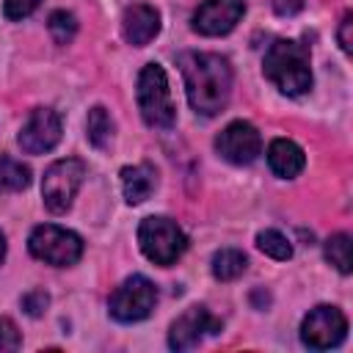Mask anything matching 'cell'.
Here are the masks:
<instances>
[{
	"label": "cell",
	"mask_w": 353,
	"mask_h": 353,
	"mask_svg": "<svg viewBox=\"0 0 353 353\" xmlns=\"http://www.w3.org/2000/svg\"><path fill=\"white\" fill-rule=\"evenodd\" d=\"M179 69L185 77L188 102L201 116H215L232 94V66L215 52H182Z\"/></svg>",
	"instance_id": "1"
},
{
	"label": "cell",
	"mask_w": 353,
	"mask_h": 353,
	"mask_svg": "<svg viewBox=\"0 0 353 353\" xmlns=\"http://www.w3.org/2000/svg\"><path fill=\"white\" fill-rule=\"evenodd\" d=\"M265 77L287 97H301L312 88L309 47L295 39H279L265 52Z\"/></svg>",
	"instance_id": "2"
},
{
	"label": "cell",
	"mask_w": 353,
	"mask_h": 353,
	"mask_svg": "<svg viewBox=\"0 0 353 353\" xmlns=\"http://www.w3.org/2000/svg\"><path fill=\"white\" fill-rule=\"evenodd\" d=\"M138 108L149 127L168 130L176 121V108L171 99L168 77L160 63H146L138 74Z\"/></svg>",
	"instance_id": "3"
},
{
	"label": "cell",
	"mask_w": 353,
	"mask_h": 353,
	"mask_svg": "<svg viewBox=\"0 0 353 353\" xmlns=\"http://www.w3.org/2000/svg\"><path fill=\"white\" fill-rule=\"evenodd\" d=\"M138 243H141V251L146 254V259L154 265H163V268L174 265L188 248L185 232L171 218H163V215H152V218L141 221Z\"/></svg>",
	"instance_id": "4"
},
{
	"label": "cell",
	"mask_w": 353,
	"mask_h": 353,
	"mask_svg": "<svg viewBox=\"0 0 353 353\" xmlns=\"http://www.w3.org/2000/svg\"><path fill=\"white\" fill-rule=\"evenodd\" d=\"M83 176H85V165L83 160L77 157H63V160H55L47 171H44V179H41V199H44V207L55 215L66 212L83 185Z\"/></svg>",
	"instance_id": "5"
},
{
	"label": "cell",
	"mask_w": 353,
	"mask_h": 353,
	"mask_svg": "<svg viewBox=\"0 0 353 353\" xmlns=\"http://www.w3.org/2000/svg\"><path fill=\"white\" fill-rule=\"evenodd\" d=\"M28 248L36 259H41L47 265H55V268L74 265L83 256V240L74 232L52 226V223L36 226L28 237Z\"/></svg>",
	"instance_id": "6"
},
{
	"label": "cell",
	"mask_w": 353,
	"mask_h": 353,
	"mask_svg": "<svg viewBox=\"0 0 353 353\" xmlns=\"http://www.w3.org/2000/svg\"><path fill=\"white\" fill-rule=\"evenodd\" d=\"M157 303V287L146 276H130L116 287V292L108 301L110 317L119 323H138L152 314Z\"/></svg>",
	"instance_id": "7"
},
{
	"label": "cell",
	"mask_w": 353,
	"mask_h": 353,
	"mask_svg": "<svg viewBox=\"0 0 353 353\" xmlns=\"http://www.w3.org/2000/svg\"><path fill=\"white\" fill-rule=\"evenodd\" d=\"M347 336V320L336 306H314L301 323V339L312 350H331Z\"/></svg>",
	"instance_id": "8"
},
{
	"label": "cell",
	"mask_w": 353,
	"mask_h": 353,
	"mask_svg": "<svg viewBox=\"0 0 353 353\" xmlns=\"http://www.w3.org/2000/svg\"><path fill=\"white\" fill-rule=\"evenodd\" d=\"M215 149L223 160L234 163V165H248L259 157L262 152V138L256 132L254 124L248 121H232L221 130V135L215 138Z\"/></svg>",
	"instance_id": "9"
},
{
	"label": "cell",
	"mask_w": 353,
	"mask_h": 353,
	"mask_svg": "<svg viewBox=\"0 0 353 353\" xmlns=\"http://www.w3.org/2000/svg\"><path fill=\"white\" fill-rule=\"evenodd\" d=\"M61 132H63L61 116L55 110H50V108H39V110H33L28 116V121L22 124L17 141H19L22 152H28V154H44V152H50V149L58 146Z\"/></svg>",
	"instance_id": "10"
},
{
	"label": "cell",
	"mask_w": 353,
	"mask_h": 353,
	"mask_svg": "<svg viewBox=\"0 0 353 353\" xmlns=\"http://www.w3.org/2000/svg\"><path fill=\"white\" fill-rule=\"evenodd\" d=\"M245 14V0H204L193 14V30L201 36H226Z\"/></svg>",
	"instance_id": "11"
},
{
	"label": "cell",
	"mask_w": 353,
	"mask_h": 353,
	"mask_svg": "<svg viewBox=\"0 0 353 353\" xmlns=\"http://www.w3.org/2000/svg\"><path fill=\"white\" fill-rule=\"evenodd\" d=\"M207 334H221V320H215L204 306H190L185 314L174 320L168 331V345L174 350H190Z\"/></svg>",
	"instance_id": "12"
},
{
	"label": "cell",
	"mask_w": 353,
	"mask_h": 353,
	"mask_svg": "<svg viewBox=\"0 0 353 353\" xmlns=\"http://www.w3.org/2000/svg\"><path fill=\"white\" fill-rule=\"evenodd\" d=\"M121 33H124L127 44L146 47L160 33V14H157V8L146 6V3L127 6L124 17H121Z\"/></svg>",
	"instance_id": "13"
},
{
	"label": "cell",
	"mask_w": 353,
	"mask_h": 353,
	"mask_svg": "<svg viewBox=\"0 0 353 353\" xmlns=\"http://www.w3.org/2000/svg\"><path fill=\"white\" fill-rule=\"evenodd\" d=\"M268 165H270L273 174H279V176H284V179H292V176H298V174L303 171L306 154H303V149H301L295 141H290V138H276V141L268 146Z\"/></svg>",
	"instance_id": "14"
},
{
	"label": "cell",
	"mask_w": 353,
	"mask_h": 353,
	"mask_svg": "<svg viewBox=\"0 0 353 353\" xmlns=\"http://www.w3.org/2000/svg\"><path fill=\"white\" fill-rule=\"evenodd\" d=\"M157 188V171L146 163L141 165H127L121 168V190L127 204H141L152 196V190Z\"/></svg>",
	"instance_id": "15"
},
{
	"label": "cell",
	"mask_w": 353,
	"mask_h": 353,
	"mask_svg": "<svg viewBox=\"0 0 353 353\" xmlns=\"http://www.w3.org/2000/svg\"><path fill=\"white\" fill-rule=\"evenodd\" d=\"M245 268H248V259L237 248H223L212 256V276L218 281H234L245 273Z\"/></svg>",
	"instance_id": "16"
},
{
	"label": "cell",
	"mask_w": 353,
	"mask_h": 353,
	"mask_svg": "<svg viewBox=\"0 0 353 353\" xmlns=\"http://www.w3.org/2000/svg\"><path fill=\"white\" fill-rule=\"evenodd\" d=\"M30 185V168L8 154H0V193H17Z\"/></svg>",
	"instance_id": "17"
},
{
	"label": "cell",
	"mask_w": 353,
	"mask_h": 353,
	"mask_svg": "<svg viewBox=\"0 0 353 353\" xmlns=\"http://www.w3.org/2000/svg\"><path fill=\"white\" fill-rule=\"evenodd\" d=\"M85 135H88V141H91L97 149H105V146L110 143V138H113V119H110V113H108L102 105H97V108L88 110Z\"/></svg>",
	"instance_id": "18"
},
{
	"label": "cell",
	"mask_w": 353,
	"mask_h": 353,
	"mask_svg": "<svg viewBox=\"0 0 353 353\" xmlns=\"http://www.w3.org/2000/svg\"><path fill=\"white\" fill-rule=\"evenodd\" d=\"M325 259L339 270V273H350L353 270V256H350V237L347 234H334L325 240Z\"/></svg>",
	"instance_id": "19"
},
{
	"label": "cell",
	"mask_w": 353,
	"mask_h": 353,
	"mask_svg": "<svg viewBox=\"0 0 353 353\" xmlns=\"http://www.w3.org/2000/svg\"><path fill=\"white\" fill-rule=\"evenodd\" d=\"M256 248H259L262 254L273 256V259H281V262L292 256V245H290V240H287L281 232H276V229H265V232H259V234H256Z\"/></svg>",
	"instance_id": "20"
},
{
	"label": "cell",
	"mask_w": 353,
	"mask_h": 353,
	"mask_svg": "<svg viewBox=\"0 0 353 353\" xmlns=\"http://www.w3.org/2000/svg\"><path fill=\"white\" fill-rule=\"evenodd\" d=\"M47 28H50L55 44H69L77 33V19L69 11H52L50 19H47Z\"/></svg>",
	"instance_id": "21"
},
{
	"label": "cell",
	"mask_w": 353,
	"mask_h": 353,
	"mask_svg": "<svg viewBox=\"0 0 353 353\" xmlns=\"http://www.w3.org/2000/svg\"><path fill=\"white\" fill-rule=\"evenodd\" d=\"M39 6H41V0H6V3H3V14H6L8 19H25V17H30Z\"/></svg>",
	"instance_id": "22"
},
{
	"label": "cell",
	"mask_w": 353,
	"mask_h": 353,
	"mask_svg": "<svg viewBox=\"0 0 353 353\" xmlns=\"http://www.w3.org/2000/svg\"><path fill=\"white\" fill-rule=\"evenodd\" d=\"M19 345H22V336H19L17 325H14L8 317H0V353L17 350Z\"/></svg>",
	"instance_id": "23"
},
{
	"label": "cell",
	"mask_w": 353,
	"mask_h": 353,
	"mask_svg": "<svg viewBox=\"0 0 353 353\" xmlns=\"http://www.w3.org/2000/svg\"><path fill=\"white\" fill-rule=\"evenodd\" d=\"M47 303H50V295H47L44 290H33V292H28V295L22 298V309H25L30 317H39V314L47 309Z\"/></svg>",
	"instance_id": "24"
},
{
	"label": "cell",
	"mask_w": 353,
	"mask_h": 353,
	"mask_svg": "<svg viewBox=\"0 0 353 353\" xmlns=\"http://www.w3.org/2000/svg\"><path fill=\"white\" fill-rule=\"evenodd\" d=\"M350 30H353V14L347 11L345 17H342V25H339V47L350 55L353 52V36H350Z\"/></svg>",
	"instance_id": "25"
},
{
	"label": "cell",
	"mask_w": 353,
	"mask_h": 353,
	"mask_svg": "<svg viewBox=\"0 0 353 353\" xmlns=\"http://www.w3.org/2000/svg\"><path fill=\"white\" fill-rule=\"evenodd\" d=\"M303 8V0H273V11L279 17H292Z\"/></svg>",
	"instance_id": "26"
},
{
	"label": "cell",
	"mask_w": 353,
	"mask_h": 353,
	"mask_svg": "<svg viewBox=\"0 0 353 353\" xmlns=\"http://www.w3.org/2000/svg\"><path fill=\"white\" fill-rule=\"evenodd\" d=\"M3 256H6V237H3V232H0V262H3Z\"/></svg>",
	"instance_id": "27"
}]
</instances>
